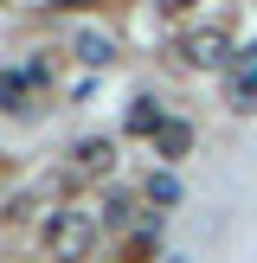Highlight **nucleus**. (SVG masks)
Returning a JSON list of instances; mask_svg holds the SVG:
<instances>
[{
    "label": "nucleus",
    "instance_id": "nucleus-9",
    "mask_svg": "<svg viewBox=\"0 0 257 263\" xmlns=\"http://www.w3.org/2000/svg\"><path fill=\"white\" fill-rule=\"evenodd\" d=\"M13 97H20V77H13V71H0V109H20Z\"/></svg>",
    "mask_w": 257,
    "mask_h": 263
},
{
    "label": "nucleus",
    "instance_id": "nucleus-3",
    "mask_svg": "<svg viewBox=\"0 0 257 263\" xmlns=\"http://www.w3.org/2000/svg\"><path fill=\"white\" fill-rule=\"evenodd\" d=\"M109 167H116V141L90 135V141H77V148H71V161H64V174H71V180H103Z\"/></svg>",
    "mask_w": 257,
    "mask_h": 263
},
{
    "label": "nucleus",
    "instance_id": "nucleus-1",
    "mask_svg": "<svg viewBox=\"0 0 257 263\" xmlns=\"http://www.w3.org/2000/svg\"><path fill=\"white\" fill-rule=\"evenodd\" d=\"M39 251L51 263H84L97 251V212L90 205H51L45 231H39Z\"/></svg>",
    "mask_w": 257,
    "mask_h": 263
},
{
    "label": "nucleus",
    "instance_id": "nucleus-6",
    "mask_svg": "<svg viewBox=\"0 0 257 263\" xmlns=\"http://www.w3.org/2000/svg\"><path fill=\"white\" fill-rule=\"evenodd\" d=\"M148 199H154V205H174V199H180V180H174V174H148Z\"/></svg>",
    "mask_w": 257,
    "mask_h": 263
},
{
    "label": "nucleus",
    "instance_id": "nucleus-4",
    "mask_svg": "<svg viewBox=\"0 0 257 263\" xmlns=\"http://www.w3.org/2000/svg\"><path fill=\"white\" fill-rule=\"evenodd\" d=\"M187 148H193V128L187 122H161V128H154V154H161V161H180Z\"/></svg>",
    "mask_w": 257,
    "mask_h": 263
},
{
    "label": "nucleus",
    "instance_id": "nucleus-2",
    "mask_svg": "<svg viewBox=\"0 0 257 263\" xmlns=\"http://www.w3.org/2000/svg\"><path fill=\"white\" fill-rule=\"evenodd\" d=\"M180 58H187L193 71H218V64H231V32H225V26L187 32V39H180Z\"/></svg>",
    "mask_w": 257,
    "mask_h": 263
},
{
    "label": "nucleus",
    "instance_id": "nucleus-7",
    "mask_svg": "<svg viewBox=\"0 0 257 263\" xmlns=\"http://www.w3.org/2000/svg\"><path fill=\"white\" fill-rule=\"evenodd\" d=\"M251 90H257V58H244V64H238V77H231V97L251 103Z\"/></svg>",
    "mask_w": 257,
    "mask_h": 263
},
{
    "label": "nucleus",
    "instance_id": "nucleus-5",
    "mask_svg": "<svg viewBox=\"0 0 257 263\" xmlns=\"http://www.w3.org/2000/svg\"><path fill=\"white\" fill-rule=\"evenodd\" d=\"M154 251H161L154 225H141V231H128V238H122V263H154Z\"/></svg>",
    "mask_w": 257,
    "mask_h": 263
},
{
    "label": "nucleus",
    "instance_id": "nucleus-10",
    "mask_svg": "<svg viewBox=\"0 0 257 263\" xmlns=\"http://www.w3.org/2000/svg\"><path fill=\"white\" fill-rule=\"evenodd\" d=\"M161 7H167V13H187V7H193V0H161Z\"/></svg>",
    "mask_w": 257,
    "mask_h": 263
},
{
    "label": "nucleus",
    "instance_id": "nucleus-11",
    "mask_svg": "<svg viewBox=\"0 0 257 263\" xmlns=\"http://www.w3.org/2000/svg\"><path fill=\"white\" fill-rule=\"evenodd\" d=\"M0 186H7V161H0Z\"/></svg>",
    "mask_w": 257,
    "mask_h": 263
},
{
    "label": "nucleus",
    "instance_id": "nucleus-8",
    "mask_svg": "<svg viewBox=\"0 0 257 263\" xmlns=\"http://www.w3.org/2000/svg\"><path fill=\"white\" fill-rule=\"evenodd\" d=\"M77 58H90V64H109V39H77Z\"/></svg>",
    "mask_w": 257,
    "mask_h": 263
}]
</instances>
